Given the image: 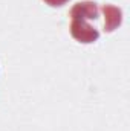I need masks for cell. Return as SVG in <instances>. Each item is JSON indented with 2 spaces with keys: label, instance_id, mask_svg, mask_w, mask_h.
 <instances>
[{
  "label": "cell",
  "instance_id": "7a4b0ae2",
  "mask_svg": "<svg viewBox=\"0 0 130 131\" xmlns=\"http://www.w3.org/2000/svg\"><path fill=\"white\" fill-rule=\"evenodd\" d=\"M99 8L95 2H80L73 5L70 9V17L78 18V20H86V18H97Z\"/></svg>",
  "mask_w": 130,
  "mask_h": 131
},
{
  "label": "cell",
  "instance_id": "277c9868",
  "mask_svg": "<svg viewBox=\"0 0 130 131\" xmlns=\"http://www.w3.org/2000/svg\"><path fill=\"white\" fill-rule=\"evenodd\" d=\"M44 3H48L49 6H63V5H66L69 0H43Z\"/></svg>",
  "mask_w": 130,
  "mask_h": 131
},
{
  "label": "cell",
  "instance_id": "6da1fadb",
  "mask_svg": "<svg viewBox=\"0 0 130 131\" xmlns=\"http://www.w3.org/2000/svg\"><path fill=\"white\" fill-rule=\"evenodd\" d=\"M70 34L80 43H94L99 37V32L94 26H90L86 20H78V18H72Z\"/></svg>",
  "mask_w": 130,
  "mask_h": 131
},
{
  "label": "cell",
  "instance_id": "3957f363",
  "mask_svg": "<svg viewBox=\"0 0 130 131\" xmlns=\"http://www.w3.org/2000/svg\"><path fill=\"white\" fill-rule=\"evenodd\" d=\"M103 12H104V29H106V32H112L118 26H121L123 11L119 8H116L113 5H104Z\"/></svg>",
  "mask_w": 130,
  "mask_h": 131
}]
</instances>
